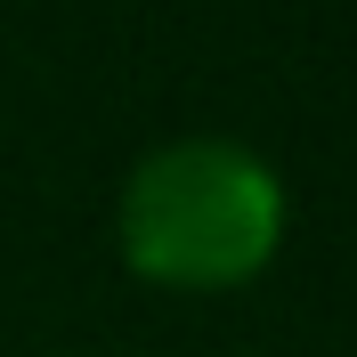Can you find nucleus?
<instances>
[{
  "instance_id": "obj_1",
  "label": "nucleus",
  "mask_w": 357,
  "mask_h": 357,
  "mask_svg": "<svg viewBox=\"0 0 357 357\" xmlns=\"http://www.w3.org/2000/svg\"><path fill=\"white\" fill-rule=\"evenodd\" d=\"M114 252L138 284L236 292L284 252V178L244 138H162L114 195Z\"/></svg>"
}]
</instances>
